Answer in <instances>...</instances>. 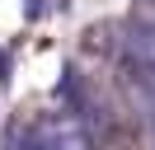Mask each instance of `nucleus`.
<instances>
[{
	"label": "nucleus",
	"mask_w": 155,
	"mask_h": 150,
	"mask_svg": "<svg viewBox=\"0 0 155 150\" xmlns=\"http://www.w3.org/2000/svg\"><path fill=\"white\" fill-rule=\"evenodd\" d=\"M113 52L127 61V70L155 80V24H141V19L117 24L113 28Z\"/></svg>",
	"instance_id": "f257e3e1"
},
{
	"label": "nucleus",
	"mask_w": 155,
	"mask_h": 150,
	"mask_svg": "<svg viewBox=\"0 0 155 150\" xmlns=\"http://www.w3.org/2000/svg\"><path fill=\"white\" fill-rule=\"evenodd\" d=\"M28 150H94V141H89V131H85L80 117L52 112V117H42L38 127H33Z\"/></svg>",
	"instance_id": "f03ea898"
},
{
	"label": "nucleus",
	"mask_w": 155,
	"mask_h": 150,
	"mask_svg": "<svg viewBox=\"0 0 155 150\" xmlns=\"http://www.w3.org/2000/svg\"><path fill=\"white\" fill-rule=\"evenodd\" d=\"M127 103H132V112H136V127H141V136H146V145L155 150V80L150 75H127Z\"/></svg>",
	"instance_id": "7ed1b4c3"
}]
</instances>
